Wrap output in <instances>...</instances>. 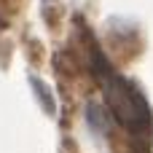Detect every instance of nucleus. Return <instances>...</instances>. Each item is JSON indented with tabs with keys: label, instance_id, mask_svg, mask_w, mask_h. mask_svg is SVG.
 <instances>
[{
	"label": "nucleus",
	"instance_id": "1",
	"mask_svg": "<svg viewBox=\"0 0 153 153\" xmlns=\"http://www.w3.org/2000/svg\"><path fill=\"white\" fill-rule=\"evenodd\" d=\"M91 73L97 75L102 91H105V102L113 113V118L132 132V153H148L151 148V108L145 102V97L121 75H116L108 65V59L94 48L91 51V62H89Z\"/></svg>",
	"mask_w": 153,
	"mask_h": 153
}]
</instances>
